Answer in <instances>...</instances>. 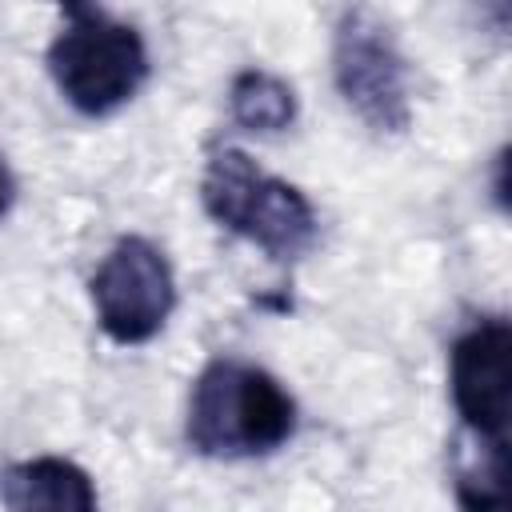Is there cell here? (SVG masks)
Returning <instances> with one entry per match:
<instances>
[{"label":"cell","instance_id":"obj_7","mask_svg":"<svg viewBox=\"0 0 512 512\" xmlns=\"http://www.w3.org/2000/svg\"><path fill=\"white\" fill-rule=\"evenodd\" d=\"M0 504L12 512L52 508V512H92L100 504L92 476L64 456H36L8 464L0 476Z\"/></svg>","mask_w":512,"mask_h":512},{"label":"cell","instance_id":"obj_9","mask_svg":"<svg viewBox=\"0 0 512 512\" xmlns=\"http://www.w3.org/2000/svg\"><path fill=\"white\" fill-rule=\"evenodd\" d=\"M16 204V176H12V168H8V160L0 156V220L8 216V208Z\"/></svg>","mask_w":512,"mask_h":512},{"label":"cell","instance_id":"obj_5","mask_svg":"<svg viewBox=\"0 0 512 512\" xmlns=\"http://www.w3.org/2000/svg\"><path fill=\"white\" fill-rule=\"evenodd\" d=\"M88 292L96 324L112 344H148L176 308L172 264L148 236H120L96 264Z\"/></svg>","mask_w":512,"mask_h":512},{"label":"cell","instance_id":"obj_6","mask_svg":"<svg viewBox=\"0 0 512 512\" xmlns=\"http://www.w3.org/2000/svg\"><path fill=\"white\" fill-rule=\"evenodd\" d=\"M452 408L472 444L508 448L512 420V324L504 316H480L448 352Z\"/></svg>","mask_w":512,"mask_h":512},{"label":"cell","instance_id":"obj_3","mask_svg":"<svg viewBox=\"0 0 512 512\" xmlns=\"http://www.w3.org/2000/svg\"><path fill=\"white\" fill-rule=\"evenodd\" d=\"M200 204L220 228L244 236L264 256L284 264L300 260L320 240L312 200L296 184L264 172L244 148H216L208 156L200 176Z\"/></svg>","mask_w":512,"mask_h":512},{"label":"cell","instance_id":"obj_8","mask_svg":"<svg viewBox=\"0 0 512 512\" xmlns=\"http://www.w3.org/2000/svg\"><path fill=\"white\" fill-rule=\"evenodd\" d=\"M296 112H300L296 88L268 68H240L228 84V116L244 132H260V136L288 132L296 124Z\"/></svg>","mask_w":512,"mask_h":512},{"label":"cell","instance_id":"obj_4","mask_svg":"<svg viewBox=\"0 0 512 512\" xmlns=\"http://www.w3.org/2000/svg\"><path fill=\"white\" fill-rule=\"evenodd\" d=\"M332 84L340 100L376 132L404 136L412 124L408 60L372 4H348L332 28Z\"/></svg>","mask_w":512,"mask_h":512},{"label":"cell","instance_id":"obj_10","mask_svg":"<svg viewBox=\"0 0 512 512\" xmlns=\"http://www.w3.org/2000/svg\"><path fill=\"white\" fill-rule=\"evenodd\" d=\"M496 4H504V0H496Z\"/></svg>","mask_w":512,"mask_h":512},{"label":"cell","instance_id":"obj_2","mask_svg":"<svg viewBox=\"0 0 512 512\" xmlns=\"http://www.w3.org/2000/svg\"><path fill=\"white\" fill-rule=\"evenodd\" d=\"M60 32L48 44V76L80 116L120 112L148 80V44L136 24L100 8V0H56Z\"/></svg>","mask_w":512,"mask_h":512},{"label":"cell","instance_id":"obj_1","mask_svg":"<svg viewBox=\"0 0 512 512\" xmlns=\"http://www.w3.org/2000/svg\"><path fill=\"white\" fill-rule=\"evenodd\" d=\"M296 436L292 392L260 364L216 356L200 368L188 392L184 440L208 460L272 456Z\"/></svg>","mask_w":512,"mask_h":512}]
</instances>
